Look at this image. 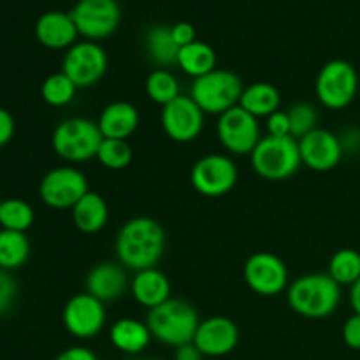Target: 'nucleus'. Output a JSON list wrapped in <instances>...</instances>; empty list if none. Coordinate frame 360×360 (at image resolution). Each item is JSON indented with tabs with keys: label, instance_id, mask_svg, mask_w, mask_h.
Listing matches in <instances>:
<instances>
[{
	"label": "nucleus",
	"instance_id": "1",
	"mask_svg": "<svg viewBox=\"0 0 360 360\" xmlns=\"http://www.w3.org/2000/svg\"><path fill=\"white\" fill-rule=\"evenodd\" d=\"M167 245L164 227L150 217H136L122 225L116 234V259L125 269L143 271L155 267Z\"/></svg>",
	"mask_w": 360,
	"mask_h": 360
},
{
	"label": "nucleus",
	"instance_id": "2",
	"mask_svg": "<svg viewBox=\"0 0 360 360\" xmlns=\"http://www.w3.org/2000/svg\"><path fill=\"white\" fill-rule=\"evenodd\" d=\"M341 301V285L327 273H311L299 276L288 285L287 302L304 319H326L333 315Z\"/></svg>",
	"mask_w": 360,
	"mask_h": 360
},
{
	"label": "nucleus",
	"instance_id": "3",
	"mask_svg": "<svg viewBox=\"0 0 360 360\" xmlns=\"http://www.w3.org/2000/svg\"><path fill=\"white\" fill-rule=\"evenodd\" d=\"M146 323L155 340L176 350L183 345L193 343L200 319L190 302L171 297L148 311Z\"/></svg>",
	"mask_w": 360,
	"mask_h": 360
},
{
	"label": "nucleus",
	"instance_id": "4",
	"mask_svg": "<svg viewBox=\"0 0 360 360\" xmlns=\"http://www.w3.org/2000/svg\"><path fill=\"white\" fill-rule=\"evenodd\" d=\"M102 134L97 122L90 118H67L56 125L51 136V146L55 153L70 164H81L97 158L102 143Z\"/></svg>",
	"mask_w": 360,
	"mask_h": 360
},
{
	"label": "nucleus",
	"instance_id": "5",
	"mask_svg": "<svg viewBox=\"0 0 360 360\" xmlns=\"http://www.w3.org/2000/svg\"><path fill=\"white\" fill-rule=\"evenodd\" d=\"M252 167L267 181H285L301 169V151L294 137L264 136L250 155Z\"/></svg>",
	"mask_w": 360,
	"mask_h": 360
},
{
	"label": "nucleus",
	"instance_id": "6",
	"mask_svg": "<svg viewBox=\"0 0 360 360\" xmlns=\"http://www.w3.org/2000/svg\"><path fill=\"white\" fill-rule=\"evenodd\" d=\"M245 90L243 81L234 70L214 69L206 76L193 79L190 97L204 111V115L220 116L239 105Z\"/></svg>",
	"mask_w": 360,
	"mask_h": 360
},
{
	"label": "nucleus",
	"instance_id": "7",
	"mask_svg": "<svg viewBox=\"0 0 360 360\" xmlns=\"http://www.w3.org/2000/svg\"><path fill=\"white\" fill-rule=\"evenodd\" d=\"M359 91L357 69L347 60H330L320 69L315 81V94L320 104L327 109L348 108Z\"/></svg>",
	"mask_w": 360,
	"mask_h": 360
},
{
	"label": "nucleus",
	"instance_id": "8",
	"mask_svg": "<svg viewBox=\"0 0 360 360\" xmlns=\"http://www.w3.org/2000/svg\"><path fill=\"white\" fill-rule=\"evenodd\" d=\"M239 171L229 155L210 153L199 158L190 171V183L204 197H224L238 185Z\"/></svg>",
	"mask_w": 360,
	"mask_h": 360
},
{
	"label": "nucleus",
	"instance_id": "9",
	"mask_svg": "<svg viewBox=\"0 0 360 360\" xmlns=\"http://www.w3.org/2000/svg\"><path fill=\"white\" fill-rule=\"evenodd\" d=\"M90 192L86 176L76 167H55L46 172L39 185L41 200L51 210H72Z\"/></svg>",
	"mask_w": 360,
	"mask_h": 360
},
{
	"label": "nucleus",
	"instance_id": "10",
	"mask_svg": "<svg viewBox=\"0 0 360 360\" xmlns=\"http://www.w3.org/2000/svg\"><path fill=\"white\" fill-rule=\"evenodd\" d=\"M217 137L229 153L239 157L252 155L259 141L262 139L259 118L245 111L241 105H236L218 116Z\"/></svg>",
	"mask_w": 360,
	"mask_h": 360
},
{
	"label": "nucleus",
	"instance_id": "11",
	"mask_svg": "<svg viewBox=\"0 0 360 360\" xmlns=\"http://www.w3.org/2000/svg\"><path fill=\"white\" fill-rule=\"evenodd\" d=\"M248 288L262 297H276L288 288V267L271 252H257L248 257L243 267Z\"/></svg>",
	"mask_w": 360,
	"mask_h": 360
},
{
	"label": "nucleus",
	"instance_id": "12",
	"mask_svg": "<svg viewBox=\"0 0 360 360\" xmlns=\"http://www.w3.org/2000/svg\"><path fill=\"white\" fill-rule=\"evenodd\" d=\"M70 16L79 35L97 42L115 34L122 20V9L116 0H79Z\"/></svg>",
	"mask_w": 360,
	"mask_h": 360
},
{
	"label": "nucleus",
	"instance_id": "13",
	"mask_svg": "<svg viewBox=\"0 0 360 360\" xmlns=\"http://www.w3.org/2000/svg\"><path fill=\"white\" fill-rule=\"evenodd\" d=\"M108 70V55L98 42H76L67 49L62 72L72 79L77 88H90L104 77Z\"/></svg>",
	"mask_w": 360,
	"mask_h": 360
},
{
	"label": "nucleus",
	"instance_id": "14",
	"mask_svg": "<svg viewBox=\"0 0 360 360\" xmlns=\"http://www.w3.org/2000/svg\"><path fill=\"white\" fill-rule=\"evenodd\" d=\"M105 319L108 313L104 302L88 292L72 295L63 306V327L70 336L77 340H91L98 336L105 327Z\"/></svg>",
	"mask_w": 360,
	"mask_h": 360
},
{
	"label": "nucleus",
	"instance_id": "15",
	"mask_svg": "<svg viewBox=\"0 0 360 360\" xmlns=\"http://www.w3.org/2000/svg\"><path fill=\"white\" fill-rule=\"evenodd\" d=\"M204 118H206L204 111L190 95H179L176 101L164 105L160 112L164 132L167 134L169 139L181 144L192 143L200 136L204 129Z\"/></svg>",
	"mask_w": 360,
	"mask_h": 360
},
{
	"label": "nucleus",
	"instance_id": "16",
	"mask_svg": "<svg viewBox=\"0 0 360 360\" xmlns=\"http://www.w3.org/2000/svg\"><path fill=\"white\" fill-rule=\"evenodd\" d=\"M301 160L315 172H329L338 167L345 153L343 141L327 129H315L297 141Z\"/></svg>",
	"mask_w": 360,
	"mask_h": 360
},
{
	"label": "nucleus",
	"instance_id": "17",
	"mask_svg": "<svg viewBox=\"0 0 360 360\" xmlns=\"http://www.w3.org/2000/svg\"><path fill=\"white\" fill-rule=\"evenodd\" d=\"M239 343V327L227 316H210L200 320L193 345L204 357H224L232 354Z\"/></svg>",
	"mask_w": 360,
	"mask_h": 360
},
{
	"label": "nucleus",
	"instance_id": "18",
	"mask_svg": "<svg viewBox=\"0 0 360 360\" xmlns=\"http://www.w3.org/2000/svg\"><path fill=\"white\" fill-rule=\"evenodd\" d=\"M84 287L88 294L105 304L122 299L125 292L130 290V280L125 267L120 262H102L91 267L90 273L86 274Z\"/></svg>",
	"mask_w": 360,
	"mask_h": 360
},
{
	"label": "nucleus",
	"instance_id": "19",
	"mask_svg": "<svg viewBox=\"0 0 360 360\" xmlns=\"http://www.w3.org/2000/svg\"><path fill=\"white\" fill-rule=\"evenodd\" d=\"M79 35L70 13L49 11L35 23V37L49 49H69Z\"/></svg>",
	"mask_w": 360,
	"mask_h": 360
},
{
	"label": "nucleus",
	"instance_id": "20",
	"mask_svg": "<svg viewBox=\"0 0 360 360\" xmlns=\"http://www.w3.org/2000/svg\"><path fill=\"white\" fill-rule=\"evenodd\" d=\"M141 115L134 104L127 101H116L102 109L97 125L104 139L127 141L139 129Z\"/></svg>",
	"mask_w": 360,
	"mask_h": 360
},
{
	"label": "nucleus",
	"instance_id": "21",
	"mask_svg": "<svg viewBox=\"0 0 360 360\" xmlns=\"http://www.w3.org/2000/svg\"><path fill=\"white\" fill-rule=\"evenodd\" d=\"M130 294L137 304L153 309L171 299V281L157 267L137 271L130 280Z\"/></svg>",
	"mask_w": 360,
	"mask_h": 360
},
{
	"label": "nucleus",
	"instance_id": "22",
	"mask_svg": "<svg viewBox=\"0 0 360 360\" xmlns=\"http://www.w3.org/2000/svg\"><path fill=\"white\" fill-rule=\"evenodd\" d=\"M151 338L153 336L148 323L130 316L116 320L109 329V340L112 347L127 355H137L146 350L148 345L151 343Z\"/></svg>",
	"mask_w": 360,
	"mask_h": 360
},
{
	"label": "nucleus",
	"instance_id": "23",
	"mask_svg": "<svg viewBox=\"0 0 360 360\" xmlns=\"http://www.w3.org/2000/svg\"><path fill=\"white\" fill-rule=\"evenodd\" d=\"M108 202L101 193L91 190L72 207V221L83 234H97L108 225Z\"/></svg>",
	"mask_w": 360,
	"mask_h": 360
},
{
	"label": "nucleus",
	"instance_id": "24",
	"mask_svg": "<svg viewBox=\"0 0 360 360\" xmlns=\"http://www.w3.org/2000/svg\"><path fill=\"white\" fill-rule=\"evenodd\" d=\"M144 49H146L150 62H153L158 69L178 65V55L181 48L176 44L171 27L155 25V27L148 28L146 35H144Z\"/></svg>",
	"mask_w": 360,
	"mask_h": 360
},
{
	"label": "nucleus",
	"instance_id": "25",
	"mask_svg": "<svg viewBox=\"0 0 360 360\" xmlns=\"http://www.w3.org/2000/svg\"><path fill=\"white\" fill-rule=\"evenodd\" d=\"M239 105L255 118H267L280 109L281 94L273 83L257 81L250 86H245Z\"/></svg>",
	"mask_w": 360,
	"mask_h": 360
},
{
	"label": "nucleus",
	"instance_id": "26",
	"mask_svg": "<svg viewBox=\"0 0 360 360\" xmlns=\"http://www.w3.org/2000/svg\"><path fill=\"white\" fill-rule=\"evenodd\" d=\"M178 67L183 72L197 79L217 69V53L207 42L193 41L192 44L183 46L179 49Z\"/></svg>",
	"mask_w": 360,
	"mask_h": 360
},
{
	"label": "nucleus",
	"instance_id": "27",
	"mask_svg": "<svg viewBox=\"0 0 360 360\" xmlns=\"http://www.w3.org/2000/svg\"><path fill=\"white\" fill-rule=\"evenodd\" d=\"M30 257V241L25 232L0 229V269L14 271L25 266Z\"/></svg>",
	"mask_w": 360,
	"mask_h": 360
},
{
	"label": "nucleus",
	"instance_id": "28",
	"mask_svg": "<svg viewBox=\"0 0 360 360\" xmlns=\"http://www.w3.org/2000/svg\"><path fill=\"white\" fill-rule=\"evenodd\" d=\"M146 95L155 102L160 104L162 108L167 105L169 102L176 101L181 95V86L174 74L169 69H155L148 74L146 83Z\"/></svg>",
	"mask_w": 360,
	"mask_h": 360
},
{
	"label": "nucleus",
	"instance_id": "29",
	"mask_svg": "<svg viewBox=\"0 0 360 360\" xmlns=\"http://www.w3.org/2000/svg\"><path fill=\"white\" fill-rule=\"evenodd\" d=\"M34 207L23 199H6L0 204V227L6 231L25 232L34 225Z\"/></svg>",
	"mask_w": 360,
	"mask_h": 360
},
{
	"label": "nucleus",
	"instance_id": "30",
	"mask_svg": "<svg viewBox=\"0 0 360 360\" xmlns=\"http://www.w3.org/2000/svg\"><path fill=\"white\" fill-rule=\"evenodd\" d=\"M327 274L341 287L343 285L352 287L355 281L360 280V253L354 248L338 250L330 257Z\"/></svg>",
	"mask_w": 360,
	"mask_h": 360
},
{
	"label": "nucleus",
	"instance_id": "31",
	"mask_svg": "<svg viewBox=\"0 0 360 360\" xmlns=\"http://www.w3.org/2000/svg\"><path fill=\"white\" fill-rule=\"evenodd\" d=\"M77 86L72 83V79L60 70L46 77L41 86V97L51 108H63L74 101Z\"/></svg>",
	"mask_w": 360,
	"mask_h": 360
},
{
	"label": "nucleus",
	"instance_id": "32",
	"mask_svg": "<svg viewBox=\"0 0 360 360\" xmlns=\"http://www.w3.org/2000/svg\"><path fill=\"white\" fill-rule=\"evenodd\" d=\"M132 148L123 139H102L97 160L109 171H123L132 162Z\"/></svg>",
	"mask_w": 360,
	"mask_h": 360
},
{
	"label": "nucleus",
	"instance_id": "33",
	"mask_svg": "<svg viewBox=\"0 0 360 360\" xmlns=\"http://www.w3.org/2000/svg\"><path fill=\"white\" fill-rule=\"evenodd\" d=\"M287 112L290 118V136L294 139L299 141L306 134L319 129V109L309 102H295Z\"/></svg>",
	"mask_w": 360,
	"mask_h": 360
},
{
	"label": "nucleus",
	"instance_id": "34",
	"mask_svg": "<svg viewBox=\"0 0 360 360\" xmlns=\"http://www.w3.org/2000/svg\"><path fill=\"white\" fill-rule=\"evenodd\" d=\"M18 297V283L9 271L0 269V315L9 311Z\"/></svg>",
	"mask_w": 360,
	"mask_h": 360
},
{
	"label": "nucleus",
	"instance_id": "35",
	"mask_svg": "<svg viewBox=\"0 0 360 360\" xmlns=\"http://www.w3.org/2000/svg\"><path fill=\"white\" fill-rule=\"evenodd\" d=\"M266 127H267V136L288 137L290 136V118H288V112L278 109L276 112L267 116Z\"/></svg>",
	"mask_w": 360,
	"mask_h": 360
},
{
	"label": "nucleus",
	"instance_id": "36",
	"mask_svg": "<svg viewBox=\"0 0 360 360\" xmlns=\"http://www.w3.org/2000/svg\"><path fill=\"white\" fill-rule=\"evenodd\" d=\"M341 336H343L345 345L348 348L360 350V315L354 313L352 316H348L343 326V330H341Z\"/></svg>",
	"mask_w": 360,
	"mask_h": 360
},
{
	"label": "nucleus",
	"instance_id": "37",
	"mask_svg": "<svg viewBox=\"0 0 360 360\" xmlns=\"http://www.w3.org/2000/svg\"><path fill=\"white\" fill-rule=\"evenodd\" d=\"M171 32H172V37H174L176 44H178L179 48H183V46H188V44H192L193 41H197L195 28H193L192 23H186V21H179V23L172 25Z\"/></svg>",
	"mask_w": 360,
	"mask_h": 360
},
{
	"label": "nucleus",
	"instance_id": "38",
	"mask_svg": "<svg viewBox=\"0 0 360 360\" xmlns=\"http://www.w3.org/2000/svg\"><path fill=\"white\" fill-rule=\"evenodd\" d=\"M14 130H16V125H14L13 115L7 109L0 108V148L11 143V139L14 136Z\"/></svg>",
	"mask_w": 360,
	"mask_h": 360
},
{
	"label": "nucleus",
	"instance_id": "39",
	"mask_svg": "<svg viewBox=\"0 0 360 360\" xmlns=\"http://www.w3.org/2000/svg\"><path fill=\"white\" fill-rule=\"evenodd\" d=\"M55 360H98V357L86 347H70L56 355Z\"/></svg>",
	"mask_w": 360,
	"mask_h": 360
},
{
	"label": "nucleus",
	"instance_id": "40",
	"mask_svg": "<svg viewBox=\"0 0 360 360\" xmlns=\"http://www.w3.org/2000/svg\"><path fill=\"white\" fill-rule=\"evenodd\" d=\"M204 355L200 354L199 348L193 343L183 345V347L176 348L174 352V360H202Z\"/></svg>",
	"mask_w": 360,
	"mask_h": 360
},
{
	"label": "nucleus",
	"instance_id": "41",
	"mask_svg": "<svg viewBox=\"0 0 360 360\" xmlns=\"http://www.w3.org/2000/svg\"><path fill=\"white\" fill-rule=\"evenodd\" d=\"M350 304L354 308V313L360 315V280L350 287Z\"/></svg>",
	"mask_w": 360,
	"mask_h": 360
},
{
	"label": "nucleus",
	"instance_id": "42",
	"mask_svg": "<svg viewBox=\"0 0 360 360\" xmlns=\"http://www.w3.org/2000/svg\"><path fill=\"white\" fill-rule=\"evenodd\" d=\"M146 360H160V359H146Z\"/></svg>",
	"mask_w": 360,
	"mask_h": 360
},
{
	"label": "nucleus",
	"instance_id": "43",
	"mask_svg": "<svg viewBox=\"0 0 360 360\" xmlns=\"http://www.w3.org/2000/svg\"><path fill=\"white\" fill-rule=\"evenodd\" d=\"M0 204H2V200H0Z\"/></svg>",
	"mask_w": 360,
	"mask_h": 360
}]
</instances>
